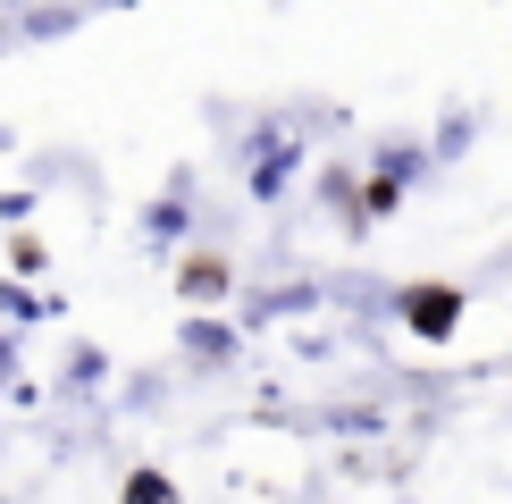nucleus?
I'll use <instances>...</instances> for the list:
<instances>
[{
	"mask_svg": "<svg viewBox=\"0 0 512 504\" xmlns=\"http://www.w3.org/2000/svg\"><path fill=\"white\" fill-rule=\"evenodd\" d=\"M412 320L429 328V336H445V320H454V294H412Z\"/></svg>",
	"mask_w": 512,
	"mask_h": 504,
	"instance_id": "nucleus-1",
	"label": "nucleus"
},
{
	"mask_svg": "<svg viewBox=\"0 0 512 504\" xmlns=\"http://www.w3.org/2000/svg\"><path fill=\"white\" fill-rule=\"evenodd\" d=\"M126 504H177V496H168V488H160V479H152V471H143V479H135V488H126Z\"/></svg>",
	"mask_w": 512,
	"mask_h": 504,
	"instance_id": "nucleus-2",
	"label": "nucleus"
}]
</instances>
